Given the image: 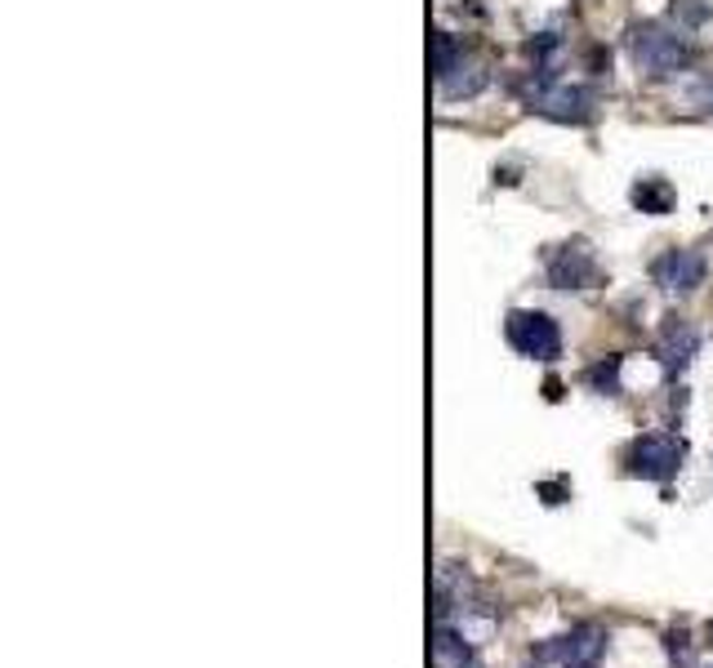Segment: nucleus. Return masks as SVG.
<instances>
[{"label":"nucleus","instance_id":"14","mask_svg":"<svg viewBox=\"0 0 713 668\" xmlns=\"http://www.w3.org/2000/svg\"><path fill=\"white\" fill-rule=\"evenodd\" d=\"M691 99H695L700 107H713V77H709L704 85H695V94H691Z\"/></svg>","mask_w":713,"mask_h":668},{"label":"nucleus","instance_id":"7","mask_svg":"<svg viewBox=\"0 0 713 668\" xmlns=\"http://www.w3.org/2000/svg\"><path fill=\"white\" fill-rule=\"evenodd\" d=\"M652 277H656V286H665L674 295H691L704 281V258L695 250H665L652 267Z\"/></svg>","mask_w":713,"mask_h":668},{"label":"nucleus","instance_id":"8","mask_svg":"<svg viewBox=\"0 0 713 668\" xmlns=\"http://www.w3.org/2000/svg\"><path fill=\"white\" fill-rule=\"evenodd\" d=\"M695 353H700V334H695L687 321H669V325H665V339H660V361H665V370H669V375L687 370Z\"/></svg>","mask_w":713,"mask_h":668},{"label":"nucleus","instance_id":"3","mask_svg":"<svg viewBox=\"0 0 713 668\" xmlns=\"http://www.w3.org/2000/svg\"><path fill=\"white\" fill-rule=\"evenodd\" d=\"M504 334H508V344L522 357H531V361H557L562 357V330H557V321L549 312L517 308V312H508Z\"/></svg>","mask_w":713,"mask_h":668},{"label":"nucleus","instance_id":"15","mask_svg":"<svg viewBox=\"0 0 713 668\" xmlns=\"http://www.w3.org/2000/svg\"><path fill=\"white\" fill-rule=\"evenodd\" d=\"M589 668H594V664H589Z\"/></svg>","mask_w":713,"mask_h":668},{"label":"nucleus","instance_id":"11","mask_svg":"<svg viewBox=\"0 0 713 668\" xmlns=\"http://www.w3.org/2000/svg\"><path fill=\"white\" fill-rule=\"evenodd\" d=\"M460 62H464V45L450 36V32H433V77L446 81Z\"/></svg>","mask_w":713,"mask_h":668},{"label":"nucleus","instance_id":"9","mask_svg":"<svg viewBox=\"0 0 713 668\" xmlns=\"http://www.w3.org/2000/svg\"><path fill=\"white\" fill-rule=\"evenodd\" d=\"M674 187H669V178H637L633 183V206L642 210V215H669L674 210Z\"/></svg>","mask_w":713,"mask_h":668},{"label":"nucleus","instance_id":"1","mask_svg":"<svg viewBox=\"0 0 713 668\" xmlns=\"http://www.w3.org/2000/svg\"><path fill=\"white\" fill-rule=\"evenodd\" d=\"M629 54L637 62V72H646L652 81H669V77L687 72L691 58H695L691 41L682 32H674V27H660V23L633 27L629 32Z\"/></svg>","mask_w":713,"mask_h":668},{"label":"nucleus","instance_id":"12","mask_svg":"<svg viewBox=\"0 0 713 668\" xmlns=\"http://www.w3.org/2000/svg\"><path fill=\"white\" fill-rule=\"evenodd\" d=\"M616 375H620V357H611L607 366H598V370H594L589 379H594V383H602L607 392H616Z\"/></svg>","mask_w":713,"mask_h":668},{"label":"nucleus","instance_id":"10","mask_svg":"<svg viewBox=\"0 0 713 668\" xmlns=\"http://www.w3.org/2000/svg\"><path fill=\"white\" fill-rule=\"evenodd\" d=\"M486 81H491V77L482 72V67L464 58V62L456 67V72L446 77V81H437V90H441V99L456 103V99H473V94H482V90H486Z\"/></svg>","mask_w":713,"mask_h":668},{"label":"nucleus","instance_id":"13","mask_svg":"<svg viewBox=\"0 0 713 668\" xmlns=\"http://www.w3.org/2000/svg\"><path fill=\"white\" fill-rule=\"evenodd\" d=\"M549 49H557V36L553 32H540V41H527V54L531 58H544Z\"/></svg>","mask_w":713,"mask_h":668},{"label":"nucleus","instance_id":"4","mask_svg":"<svg viewBox=\"0 0 713 668\" xmlns=\"http://www.w3.org/2000/svg\"><path fill=\"white\" fill-rule=\"evenodd\" d=\"M687 459V446L669 433H646L629 446V473L642 482H669L678 477V468Z\"/></svg>","mask_w":713,"mask_h":668},{"label":"nucleus","instance_id":"6","mask_svg":"<svg viewBox=\"0 0 713 668\" xmlns=\"http://www.w3.org/2000/svg\"><path fill=\"white\" fill-rule=\"evenodd\" d=\"M602 646H607V633H602V629L579 624V629H571V633L549 637V642L540 646V659H544V664H562V668H589V664H598Z\"/></svg>","mask_w":713,"mask_h":668},{"label":"nucleus","instance_id":"5","mask_svg":"<svg viewBox=\"0 0 713 668\" xmlns=\"http://www.w3.org/2000/svg\"><path fill=\"white\" fill-rule=\"evenodd\" d=\"M549 286L553 290H589L598 286V258L585 241H571V245H557L549 254Z\"/></svg>","mask_w":713,"mask_h":668},{"label":"nucleus","instance_id":"2","mask_svg":"<svg viewBox=\"0 0 713 668\" xmlns=\"http://www.w3.org/2000/svg\"><path fill=\"white\" fill-rule=\"evenodd\" d=\"M527 103H531V112L553 116V120H566V125H585V120H594V112H598L594 90L571 85V81H557L553 72H540V77L531 81Z\"/></svg>","mask_w":713,"mask_h":668}]
</instances>
